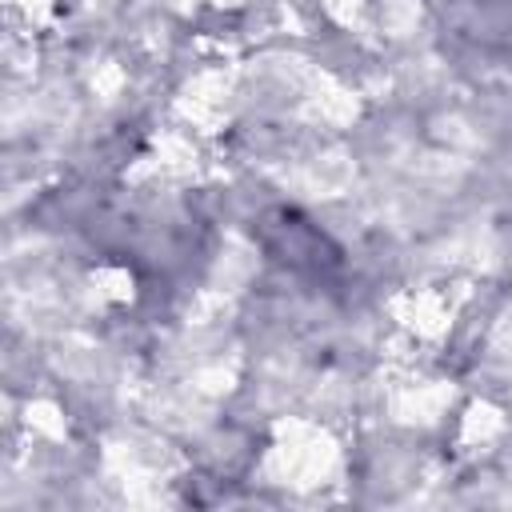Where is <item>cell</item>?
Returning <instances> with one entry per match:
<instances>
[{"mask_svg":"<svg viewBox=\"0 0 512 512\" xmlns=\"http://www.w3.org/2000/svg\"><path fill=\"white\" fill-rule=\"evenodd\" d=\"M260 240L272 252L276 264L304 272V276H328L340 268V248L300 212L292 208H276L260 220Z\"/></svg>","mask_w":512,"mask_h":512,"instance_id":"6da1fadb","label":"cell"}]
</instances>
